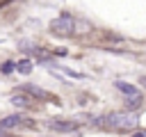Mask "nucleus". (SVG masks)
Instances as JSON below:
<instances>
[{"instance_id":"obj_11","label":"nucleus","mask_w":146,"mask_h":137,"mask_svg":"<svg viewBox=\"0 0 146 137\" xmlns=\"http://www.w3.org/2000/svg\"><path fill=\"white\" fill-rule=\"evenodd\" d=\"M0 137H7V130H0Z\"/></svg>"},{"instance_id":"obj_2","label":"nucleus","mask_w":146,"mask_h":137,"mask_svg":"<svg viewBox=\"0 0 146 137\" xmlns=\"http://www.w3.org/2000/svg\"><path fill=\"white\" fill-rule=\"evenodd\" d=\"M73 30H75V21L71 14H62L50 21V32L57 37H68V34H73Z\"/></svg>"},{"instance_id":"obj_9","label":"nucleus","mask_w":146,"mask_h":137,"mask_svg":"<svg viewBox=\"0 0 146 137\" xmlns=\"http://www.w3.org/2000/svg\"><path fill=\"white\" fill-rule=\"evenodd\" d=\"M125 105H128L130 110H135V107H139V105H141V96H137V98H128V100H125Z\"/></svg>"},{"instance_id":"obj_8","label":"nucleus","mask_w":146,"mask_h":137,"mask_svg":"<svg viewBox=\"0 0 146 137\" xmlns=\"http://www.w3.org/2000/svg\"><path fill=\"white\" fill-rule=\"evenodd\" d=\"M11 103H14L16 107H25V105H27L30 100H27L25 96H18V94H14V96H11Z\"/></svg>"},{"instance_id":"obj_7","label":"nucleus","mask_w":146,"mask_h":137,"mask_svg":"<svg viewBox=\"0 0 146 137\" xmlns=\"http://www.w3.org/2000/svg\"><path fill=\"white\" fill-rule=\"evenodd\" d=\"M25 91H30V94H34V96H39V98H48V94H46L43 89H39V87H30V84H25Z\"/></svg>"},{"instance_id":"obj_3","label":"nucleus","mask_w":146,"mask_h":137,"mask_svg":"<svg viewBox=\"0 0 146 137\" xmlns=\"http://www.w3.org/2000/svg\"><path fill=\"white\" fill-rule=\"evenodd\" d=\"M25 126H32L27 116L23 114H9V116H2L0 119V130H11V128H25Z\"/></svg>"},{"instance_id":"obj_12","label":"nucleus","mask_w":146,"mask_h":137,"mask_svg":"<svg viewBox=\"0 0 146 137\" xmlns=\"http://www.w3.org/2000/svg\"><path fill=\"white\" fill-rule=\"evenodd\" d=\"M141 84H144V87H146V75H144V78H141Z\"/></svg>"},{"instance_id":"obj_10","label":"nucleus","mask_w":146,"mask_h":137,"mask_svg":"<svg viewBox=\"0 0 146 137\" xmlns=\"http://www.w3.org/2000/svg\"><path fill=\"white\" fill-rule=\"evenodd\" d=\"M132 137H146V132H137V135H132Z\"/></svg>"},{"instance_id":"obj_6","label":"nucleus","mask_w":146,"mask_h":137,"mask_svg":"<svg viewBox=\"0 0 146 137\" xmlns=\"http://www.w3.org/2000/svg\"><path fill=\"white\" fill-rule=\"evenodd\" d=\"M16 71H21V73H25V75H27V73L32 71V62H30V59L18 62V64H16Z\"/></svg>"},{"instance_id":"obj_5","label":"nucleus","mask_w":146,"mask_h":137,"mask_svg":"<svg viewBox=\"0 0 146 137\" xmlns=\"http://www.w3.org/2000/svg\"><path fill=\"white\" fill-rule=\"evenodd\" d=\"M114 84H116V89H119V91H123V94H125L128 98H137V96H141V94L137 91V87H132L130 82H123V80H116Z\"/></svg>"},{"instance_id":"obj_1","label":"nucleus","mask_w":146,"mask_h":137,"mask_svg":"<svg viewBox=\"0 0 146 137\" xmlns=\"http://www.w3.org/2000/svg\"><path fill=\"white\" fill-rule=\"evenodd\" d=\"M105 126L112 130H130L137 126V114L132 112H112L105 116Z\"/></svg>"},{"instance_id":"obj_4","label":"nucleus","mask_w":146,"mask_h":137,"mask_svg":"<svg viewBox=\"0 0 146 137\" xmlns=\"http://www.w3.org/2000/svg\"><path fill=\"white\" fill-rule=\"evenodd\" d=\"M48 128L50 130H59V132H71V130H75L78 128V123L75 121H48Z\"/></svg>"}]
</instances>
